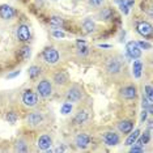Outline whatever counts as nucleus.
<instances>
[{
    "instance_id": "obj_1",
    "label": "nucleus",
    "mask_w": 153,
    "mask_h": 153,
    "mask_svg": "<svg viewBox=\"0 0 153 153\" xmlns=\"http://www.w3.org/2000/svg\"><path fill=\"white\" fill-rule=\"evenodd\" d=\"M37 90L38 93H39L41 97H48L51 94V90H53V86H51V82L48 81V80H42V81L38 84L37 86Z\"/></svg>"
},
{
    "instance_id": "obj_2",
    "label": "nucleus",
    "mask_w": 153,
    "mask_h": 153,
    "mask_svg": "<svg viewBox=\"0 0 153 153\" xmlns=\"http://www.w3.org/2000/svg\"><path fill=\"white\" fill-rule=\"evenodd\" d=\"M22 102L25 103L26 106L29 107H33L37 105L38 102V97L34 92H32V90H26V92H24L22 94Z\"/></svg>"
},
{
    "instance_id": "obj_3",
    "label": "nucleus",
    "mask_w": 153,
    "mask_h": 153,
    "mask_svg": "<svg viewBox=\"0 0 153 153\" xmlns=\"http://www.w3.org/2000/svg\"><path fill=\"white\" fill-rule=\"evenodd\" d=\"M43 59L47 62V63L54 64V63H56V62L59 60V54H58V51L55 50V48L48 47V48H46V50L43 51Z\"/></svg>"
},
{
    "instance_id": "obj_4",
    "label": "nucleus",
    "mask_w": 153,
    "mask_h": 153,
    "mask_svg": "<svg viewBox=\"0 0 153 153\" xmlns=\"http://www.w3.org/2000/svg\"><path fill=\"white\" fill-rule=\"evenodd\" d=\"M126 48H127V54H128V56L132 58V59H137V58L141 55L140 47H139V46H137V43H136V42H134V41L128 42Z\"/></svg>"
},
{
    "instance_id": "obj_5",
    "label": "nucleus",
    "mask_w": 153,
    "mask_h": 153,
    "mask_svg": "<svg viewBox=\"0 0 153 153\" xmlns=\"http://www.w3.org/2000/svg\"><path fill=\"white\" fill-rule=\"evenodd\" d=\"M136 29H137V33L143 37H151L152 36V25L148 22H139L136 25Z\"/></svg>"
},
{
    "instance_id": "obj_6",
    "label": "nucleus",
    "mask_w": 153,
    "mask_h": 153,
    "mask_svg": "<svg viewBox=\"0 0 153 153\" xmlns=\"http://www.w3.org/2000/svg\"><path fill=\"white\" fill-rule=\"evenodd\" d=\"M102 139L107 145H117L120 140L119 135L115 134V132H105V134L102 135Z\"/></svg>"
},
{
    "instance_id": "obj_7",
    "label": "nucleus",
    "mask_w": 153,
    "mask_h": 153,
    "mask_svg": "<svg viewBox=\"0 0 153 153\" xmlns=\"http://www.w3.org/2000/svg\"><path fill=\"white\" fill-rule=\"evenodd\" d=\"M17 37L21 42H26L30 39V30L26 25H20L17 27Z\"/></svg>"
},
{
    "instance_id": "obj_8",
    "label": "nucleus",
    "mask_w": 153,
    "mask_h": 153,
    "mask_svg": "<svg viewBox=\"0 0 153 153\" xmlns=\"http://www.w3.org/2000/svg\"><path fill=\"white\" fill-rule=\"evenodd\" d=\"M81 98V90H80L77 86H74L68 90L67 93V101L68 102H77V101Z\"/></svg>"
},
{
    "instance_id": "obj_9",
    "label": "nucleus",
    "mask_w": 153,
    "mask_h": 153,
    "mask_svg": "<svg viewBox=\"0 0 153 153\" xmlns=\"http://www.w3.org/2000/svg\"><path fill=\"white\" fill-rule=\"evenodd\" d=\"M120 68H122V65L119 63V60H117V59H110V60H107L106 69L110 74H118V72L120 71Z\"/></svg>"
},
{
    "instance_id": "obj_10",
    "label": "nucleus",
    "mask_w": 153,
    "mask_h": 153,
    "mask_svg": "<svg viewBox=\"0 0 153 153\" xmlns=\"http://www.w3.org/2000/svg\"><path fill=\"white\" fill-rule=\"evenodd\" d=\"M120 92H122V96H123L126 100H134L135 97H136V88L132 85L124 86Z\"/></svg>"
},
{
    "instance_id": "obj_11",
    "label": "nucleus",
    "mask_w": 153,
    "mask_h": 153,
    "mask_svg": "<svg viewBox=\"0 0 153 153\" xmlns=\"http://www.w3.org/2000/svg\"><path fill=\"white\" fill-rule=\"evenodd\" d=\"M0 16L4 20H9L15 16V11H13V8L9 5H1L0 7Z\"/></svg>"
},
{
    "instance_id": "obj_12",
    "label": "nucleus",
    "mask_w": 153,
    "mask_h": 153,
    "mask_svg": "<svg viewBox=\"0 0 153 153\" xmlns=\"http://www.w3.org/2000/svg\"><path fill=\"white\" fill-rule=\"evenodd\" d=\"M76 145H77L79 148H86L88 147V144H89V141H90V139H89V136L88 135H85V134H80V135H77L76 136Z\"/></svg>"
},
{
    "instance_id": "obj_13",
    "label": "nucleus",
    "mask_w": 153,
    "mask_h": 153,
    "mask_svg": "<svg viewBox=\"0 0 153 153\" xmlns=\"http://www.w3.org/2000/svg\"><path fill=\"white\" fill-rule=\"evenodd\" d=\"M38 147H39V149L47 151L51 147V137L48 135H42V136L38 139Z\"/></svg>"
},
{
    "instance_id": "obj_14",
    "label": "nucleus",
    "mask_w": 153,
    "mask_h": 153,
    "mask_svg": "<svg viewBox=\"0 0 153 153\" xmlns=\"http://www.w3.org/2000/svg\"><path fill=\"white\" fill-rule=\"evenodd\" d=\"M27 123L30 124V126H37V124H39L41 122H42V115H41L38 111L36 113H32L29 117H27Z\"/></svg>"
},
{
    "instance_id": "obj_15",
    "label": "nucleus",
    "mask_w": 153,
    "mask_h": 153,
    "mask_svg": "<svg viewBox=\"0 0 153 153\" xmlns=\"http://www.w3.org/2000/svg\"><path fill=\"white\" fill-rule=\"evenodd\" d=\"M132 127H134V124H132L131 120H122L119 124H118V128H119L120 132H123V134H128V132L132 131Z\"/></svg>"
},
{
    "instance_id": "obj_16",
    "label": "nucleus",
    "mask_w": 153,
    "mask_h": 153,
    "mask_svg": "<svg viewBox=\"0 0 153 153\" xmlns=\"http://www.w3.org/2000/svg\"><path fill=\"white\" fill-rule=\"evenodd\" d=\"M117 3L119 4V8L122 9V12H123L124 15H127L128 9L134 5V0H117Z\"/></svg>"
},
{
    "instance_id": "obj_17",
    "label": "nucleus",
    "mask_w": 153,
    "mask_h": 153,
    "mask_svg": "<svg viewBox=\"0 0 153 153\" xmlns=\"http://www.w3.org/2000/svg\"><path fill=\"white\" fill-rule=\"evenodd\" d=\"M68 80V75H67V72H64V71H60V72H58L56 75L54 76V81L56 82L58 85H62V84H64L65 81Z\"/></svg>"
},
{
    "instance_id": "obj_18",
    "label": "nucleus",
    "mask_w": 153,
    "mask_h": 153,
    "mask_svg": "<svg viewBox=\"0 0 153 153\" xmlns=\"http://www.w3.org/2000/svg\"><path fill=\"white\" fill-rule=\"evenodd\" d=\"M141 69H143V64L140 60H135L134 65H132V71H134V76L136 79H139L141 76Z\"/></svg>"
},
{
    "instance_id": "obj_19",
    "label": "nucleus",
    "mask_w": 153,
    "mask_h": 153,
    "mask_svg": "<svg viewBox=\"0 0 153 153\" xmlns=\"http://www.w3.org/2000/svg\"><path fill=\"white\" fill-rule=\"evenodd\" d=\"M86 119H88V113L86 111H80V113H77V115L75 117L74 122L76 124H81L84 122H86Z\"/></svg>"
},
{
    "instance_id": "obj_20",
    "label": "nucleus",
    "mask_w": 153,
    "mask_h": 153,
    "mask_svg": "<svg viewBox=\"0 0 153 153\" xmlns=\"http://www.w3.org/2000/svg\"><path fill=\"white\" fill-rule=\"evenodd\" d=\"M50 25L54 27V29H59V27L63 26V19H60V17L58 16H54L50 19Z\"/></svg>"
},
{
    "instance_id": "obj_21",
    "label": "nucleus",
    "mask_w": 153,
    "mask_h": 153,
    "mask_svg": "<svg viewBox=\"0 0 153 153\" xmlns=\"http://www.w3.org/2000/svg\"><path fill=\"white\" fill-rule=\"evenodd\" d=\"M82 27H84L85 33H92L94 30V22L92 21V19H86L84 22H82Z\"/></svg>"
},
{
    "instance_id": "obj_22",
    "label": "nucleus",
    "mask_w": 153,
    "mask_h": 153,
    "mask_svg": "<svg viewBox=\"0 0 153 153\" xmlns=\"http://www.w3.org/2000/svg\"><path fill=\"white\" fill-rule=\"evenodd\" d=\"M139 134H140V131H139V130H135L134 132H132L130 136L127 137L126 145H134V144H135V141H136V140H137V137H139Z\"/></svg>"
},
{
    "instance_id": "obj_23",
    "label": "nucleus",
    "mask_w": 153,
    "mask_h": 153,
    "mask_svg": "<svg viewBox=\"0 0 153 153\" xmlns=\"http://www.w3.org/2000/svg\"><path fill=\"white\" fill-rule=\"evenodd\" d=\"M76 45H77V48H79V51H80V54H81V55H86V54H88V46H86V43L84 42V41L79 39L77 42H76Z\"/></svg>"
},
{
    "instance_id": "obj_24",
    "label": "nucleus",
    "mask_w": 153,
    "mask_h": 153,
    "mask_svg": "<svg viewBox=\"0 0 153 153\" xmlns=\"http://www.w3.org/2000/svg\"><path fill=\"white\" fill-rule=\"evenodd\" d=\"M141 106H143V109H144V110H147V113H149V114H152V113H153L152 101L147 100L145 97H143V103H141Z\"/></svg>"
},
{
    "instance_id": "obj_25",
    "label": "nucleus",
    "mask_w": 153,
    "mask_h": 153,
    "mask_svg": "<svg viewBox=\"0 0 153 153\" xmlns=\"http://www.w3.org/2000/svg\"><path fill=\"white\" fill-rule=\"evenodd\" d=\"M100 16H101V19H103V20H110L111 17L114 16V12L111 8H105L102 12H101Z\"/></svg>"
},
{
    "instance_id": "obj_26",
    "label": "nucleus",
    "mask_w": 153,
    "mask_h": 153,
    "mask_svg": "<svg viewBox=\"0 0 153 153\" xmlns=\"http://www.w3.org/2000/svg\"><path fill=\"white\" fill-rule=\"evenodd\" d=\"M39 72H41V69L39 67H37V65H33V67H30L29 68V76H30V79H36L38 75H39Z\"/></svg>"
},
{
    "instance_id": "obj_27",
    "label": "nucleus",
    "mask_w": 153,
    "mask_h": 153,
    "mask_svg": "<svg viewBox=\"0 0 153 153\" xmlns=\"http://www.w3.org/2000/svg\"><path fill=\"white\" fill-rule=\"evenodd\" d=\"M16 151H19V152H26V151H27V148H26L25 143H22V141L17 143V145H16Z\"/></svg>"
},
{
    "instance_id": "obj_28",
    "label": "nucleus",
    "mask_w": 153,
    "mask_h": 153,
    "mask_svg": "<svg viewBox=\"0 0 153 153\" xmlns=\"http://www.w3.org/2000/svg\"><path fill=\"white\" fill-rule=\"evenodd\" d=\"M71 110H72V105L71 103H64L63 106H62V113L63 114H68V113H71Z\"/></svg>"
},
{
    "instance_id": "obj_29",
    "label": "nucleus",
    "mask_w": 153,
    "mask_h": 153,
    "mask_svg": "<svg viewBox=\"0 0 153 153\" xmlns=\"http://www.w3.org/2000/svg\"><path fill=\"white\" fill-rule=\"evenodd\" d=\"M137 43V46L140 47V50H143V48H144V50H149V48H151V43H148V42H136Z\"/></svg>"
},
{
    "instance_id": "obj_30",
    "label": "nucleus",
    "mask_w": 153,
    "mask_h": 153,
    "mask_svg": "<svg viewBox=\"0 0 153 153\" xmlns=\"http://www.w3.org/2000/svg\"><path fill=\"white\" fill-rule=\"evenodd\" d=\"M7 119H8V122H11V123H15V122L17 120V115L15 113H8V115H7Z\"/></svg>"
},
{
    "instance_id": "obj_31",
    "label": "nucleus",
    "mask_w": 153,
    "mask_h": 153,
    "mask_svg": "<svg viewBox=\"0 0 153 153\" xmlns=\"http://www.w3.org/2000/svg\"><path fill=\"white\" fill-rule=\"evenodd\" d=\"M145 94H147L148 100L152 101V86L151 85H147L145 86Z\"/></svg>"
},
{
    "instance_id": "obj_32",
    "label": "nucleus",
    "mask_w": 153,
    "mask_h": 153,
    "mask_svg": "<svg viewBox=\"0 0 153 153\" xmlns=\"http://www.w3.org/2000/svg\"><path fill=\"white\" fill-rule=\"evenodd\" d=\"M30 56V48L29 47H24L22 48V58L24 59H27Z\"/></svg>"
},
{
    "instance_id": "obj_33",
    "label": "nucleus",
    "mask_w": 153,
    "mask_h": 153,
    "mask_svg": "<svg viewBox=\"0 0 153 153\" xmlns=\"http://www.w3.org/2000/svg\"><path fill=\"white\" fill-rule=\"evenodd\" d=\"M136 152H143V147L141 145H134V147L131 148V153H136Z\"/></svg>"
},
{
    "instance_id": "obj_34",
    "label": "nucleus",
    "mask_w": 153,
    "mask_h": 153,
    "mask_svg": "<svg viewBox=\"0 0 153 153\" xmlns=\"http://www.w3.org/2000/svg\"><path fill=\"white\" fill-rule=\"evenodd\" d=\"M89 3L92 5H94V7H98V5H101L103 3V0H89Z\"/></svg>"
},
{
    "instance_id": "obj_35",
    "label": "nucleus",
    "mask_w": 153,
    "mask_h": 153,
    "mask_svg": "<svg viewBox=\"0 0 153 153\" xmlns=\"http://www.w3.org/2000/svg\"><path fill=\"white\" fill-rule=\"evenodd\" d=\"M53 34H54V37H56V38H63V37H65V34L63 32H56V30H55Z\"/></svg>"
},
{
    "instance_id": "obj_36",
    "label": "nucleus",
    "mask_w": 153,
    "mask_h": 153,
    "mask_svg": "<svg viewBox=\"0 0 153 153\" xmlns=\"http://www.w3.org/2000/svg\"><path fill=\"white\" fill-rule=\"evenodd\" d=\"M145 119H147V110H143V113H141V122H144Z\"/></svg>"
},
{
    "instance_id": "obj_37",
    "label": "nucleus",
    "mask_w": 153,
    "mask_h": 153,
    "mask_svg": "<svg viewBox=\"0 0 153 153\" xmlns=\"http://www.w3.org/2000/svg\"><path fill=\"white\" fill-rule=\"evenodd\" d=\"M20 74V71H16V72H13V74H11V75H8V77L9 79H12V77H15V76H17Z\"/></svg>"
},
{
    "instance_id": "obj_38",
    "label": "nucleus",
    "mask_w": 153,
    "mask_h": 153,
    "mask_svg": "<svg viewBox=\"0 0 153 153\" xmlns=\"http://www.w3.org/2000/svg\"><path fill=\"white\" fill-rule=\"evenodd\" d=\"M62 151H64V148H60V147H59V148L56 149V152H62Z\"/></svg>"
}]
</instances>
